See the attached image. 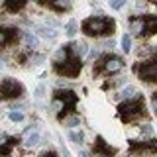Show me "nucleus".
I'll use <instances>...</instances> for the list:
<instances>
[{
  "label": "nucleus",
  "mask_w": 157,
  "mask_h": 157,
  "mask_svg": "<svg viewBox=\"0 0 157 157\" xmlns=\"http://www.w3.org/2000/svg\"><path fill=\"white\" fill-rule=\"evenodd\" d=\"M82 69V61L78 57L75 43H67L63 45V49H59L55 61H53V71L57 73L59 77H67V78H75L78 77Z\"/></svg>",
  "instance_id": "1"
},
{
  "label": "nucleus",
  "mask_w": 157,
  "mask_h": 157,
  "mask_svg": "<svg viewBox=\"0 0 157 157\" xmlns=\"http://www.w3.org/2000/svg\"><path fill=\"white\" fill-rule=\"evenodd\" d=\"M114 29H116V22L112 18H104V16H90V18L82 20V24H81V32L88 37L112 36Z\"/></svg>",
  "instance_id": "2"
},
{
  "label": "nucleus",
  "mask_w": 157,
  "mask_h": 157,
  "mask_svg": "<svg viewBox=\"0 0 157 157\" xmlns=\"http://www.w3.org/2000/svg\"><path fill=\"white\" fill-rule=\"evenodd\" d=\"M130 32L136 37H151L153 33H157V16L153 14H141V16H132L130 22Z\"/></svg>",
  "instance_id": "3"
},
{
  "label": "nucleus",
  "mask_w": 157,
  "mask_h": 157,
  "mask_svg": "<svg viewBox=\"0 0 157 157\" xmlns=\"http://www.w3.org/2000/svg\"><path fill=\"white\" fill-rule=\"evenodd\" d=\"M145 114V104L144 98L136 96V98H126L120 106H118V116L124 124H132V122L140 120L141 116Z\"/></svg>",
  "instance_id": "4"
},
{
  "label": "nucleus",
  "mask_w": 157,
  "mask_h": 157,
  "mask_svg": "<svg viewBox=\"0 0 157 157\" xmlns=\"http://www.w3.org/2000/svg\"><path fill=\"white\" fill-rule=\"evenodd\" d=\"M124 69V59L114 53H106L102 55L92 67V75L94 77H112Z\"/></svg>",
  "instance_id": "5"
},
{
  "label": "nucleus",
  "mask_w": 157,
  "mask_h": 157,
  "mask_svg": "<svg viewBox=\"0 0 157 157\" xmlns=\"http://www.w3.org/2000/svg\"><path fill=\"white\" fill-rule=\"evenodd\" d=\"M78 96L69 88H63V90H55L53 92V104H61L57 112V120H63L69 114H75V108H77Z\"/></svg>",
  "instance_id": "6"
},
{
  "label": "nucleus",
  "mask_w": 157,
  "mask_h": 157,
  "mask_svg": "<svg viewBox=\"0 0 157 157\" xmlns=\"http://www.w3.org/2000/svg\"><path fill=\"white\" fill-rule=\"evenodd\" d=\"M24 94V85L18 82L16 78L6 77L4 81H0V100H14Z\"/></svg>",
  "instance_id": "7"
},
{
  "label": "nucleus",
  "mask_w": 157,
  "mask_h": 157,
  "mask_svg": "<svg viewBox=\"0 0 157 157\" xmlns=\"http://www.w3.org/2000/svg\"><path fill=\"white\" fill-rule=\"evenodd\" d=\"M136 75L144 82H157V59H149V61L137 63L134 67Z\"/></svg>",
  "instance_id": "8"
},
{
  "label": "nucleus",
  "mask_w": 157,
  "mask_h": 157,
  "mask_svg": "<svg viewBox=\"0 0 157 157\" xmlns=\"http://www.w3.org/2000/svg\"><path fill=\"white\" fill-rule=\"evenodd\" d=\"M130 151L132 155L140 153V155H155L157 153V140H147V141H130Z\"/></svg>",
  "instance_id": "9"
},
{
  "label": "nucleus",
  "mask_w": 157,
  "mask_h": 157,
  "mask_svg": "<svg viewBox=\"0 0 157 157\" xmlns=\"http://www.w3.org/2000/svg\"><path fill=\"white\" fill-rule=\"evenodd\" d=\"M37 4L47 10H53L57 14H63V12L71 10V0H37Z\"/></svg>",
  "instance_id": "10"
},
{
  "label": "nucleus",
  "mask_w": 157,
  "mask_h": 157,
  "mask_svg": "<svg viewBox=\"0 0 157 157\" xmlns=\"http://www.w3.org/2000/svg\"><path fill=\"white\" fill-rule=\"evenodd\" d=\"M18 41V29L16 28H0V49L8 47Z\"/></svg>",
  "instance_id": "11"
},
{
  "label": "nucleus",
  "mask_w": 157,
  "mask_h": 157,
  "mask_svg": "<svg viewBox=\"0 0 157 157\" xmlns=\"http://www.w3.org/2000/svg\"><path fill=\"white\" fill-rule=\"evenodd\" d=\"M92 153L94 155H114L116 149H112V147L106 145L104 137L102 136H96V141H94V147H92Z\"/></svg>",
  "instance_id": "12"
},
{
  "label": "nucleus",
  "mask_w": 157,
  "mask_h": 157,
  "mask_svg": "<svg viewBox=\"0 0 157 157\" xmlns=\"http://www.w3.org/2000/svg\"><path fill=\"white\" fill-rule=\"evenodd\" d=\"M26 4H28V0H4L2 8L6 10L8 14H18L26 8Z\"/></svg>",
  "instance_id": "13"
},
{
  "label": "nucleus",
  "mask_w": 157,
  "mask_h": 157,
  "mask_svg": "<svg viewBox=\"0 0 157 157\" xmlns=\"http://www.w3.org/2000/svg\"><path fill=\"white\" fill-rule=\"evenodd\" d=\"M18 144V137H8L6 141L0 137V153L2 155H8V153H12V147Z\"/></svg>",
  "instance_id": "14"
},
{
  "label": "nucleus",
  "mask_w": 157,
  "mask_h": 157,
  "mask_svg": "<svg viewBox=\"0 0 157 157\" xmlns=\"http://www.w3.org/2000/svg\"><path fill=\"white\" fill-rule=\"evenodd\" d=\"M37 32H39V36H41V37H47V39H55L57 37V32L53 28H47V26L37 28Z\"/></svg>",
  "instance_id": "15"
},
{
  "label": "nucleus",
  "mask_w": 157,
  "mask_h": 157,
  "mask_svg": "<svg viewBox=\"0 0 157 157\" xmlns=\"http://www.w3.org/2000/svg\"><path fill=\"white\" fill-rule=\"evenodd\" d=\"M120 43H122V49H124L126 53H130V49H132V33H124Z\"/></svg>",
  "instance_id": "16"
},
{
  "label": "nucleus",
  "mask_w": 157,
  "mask_h": 157,
  "mask_svg": "<svg viewBox=\"0 0 157 157\" xmlns=\"http://www.w3.org/2000/svg\"><path fill=\"white\" fill-rule=\"evenodd\" d=\"M24 39H26V43H28V47H37V37L36 36H33V33H29V32H26V33H24Z\"/></svg>",
  "instance_id": "17"
},
{
  "label": "nucleus",
  "mask_w": 157,
  "mask_h": 157,
  "mask_svg": "<svg viewBox=\"0 0 157 157\" xmlns=\"http://www.w3.org/2000/svg\"><path fill=\"white\" fill-rule=\"evenodd\" d=\"M63 122H65V126H69V128H75V126H78L81 124V120H78V116H65L63 118Z\"/></svg>",
  "instance_id": "18"
},
{
  "label": "nucleus",
  "mask_w": 157,
  "mask_h": 157,
  "mask_svg": "<svg viewBox=\"0 0 157 157\" xmlns=\"http://www.w3.org/2000/svg\"><path fill=\"white\" fill-rule=\"evenodd\" d=\"M69 140H71L73 141V144H77V145H82V134H81V132H78V134H77V132H69Z\"/></svg>",
  "instance_id": "19"
},
{
  "label": "nucleus",
  "mask_w": 157,
  "mask_h": 157,
  "mask_svg": "<svg viewBox=\"0 0 157 157\" xmlns=\"http://www.w3.org/2000/svg\"><path fill=\"white\" fill-rule=\"evenodd\" d=\"M39 144V136L33 132V134H29L28 137H26V145H29V147H33V145H37Z\"/></svg>",
  "instance_id": "20"
},
{
  "label": "nucleus",
  "mask_w": 157,
  "mask_h": 157,
  "mask_svg": "<svg viewBox=\"0 0 157 157\" xmlns=\"http://www.w3.org/2000/svg\"><path fill=\"white\" fill-rule=\"evenodd\" d=\"M8 118L12 122H22L24 120V114H22V112H18V110H10L8 112Z\"/></svg>",
  "instance_id": "21"
},
{
  "label": "nucleus",
  "mask_w": 157,
  "mask_h": 157,
  "mask_svg": "<svg viewBox=\"0 0 157 157\" xmlns=\"http://www.w3.org/2000/svg\"><path fill=\"white\" fill-rule=\"evenodd\" d=\"M67 36L69 37H73V36H75V33H77V22H73V20H71V22H69L67 24Z\"/></svg>",
  "instance_id": "22"
},
{
  "label": "nucleus",
  "mask_w": 157,
  "mask_h": 157,
  "mask_svg": "<svg viewBox=\"0 0 157 157\" xmlns=\"http://www.w3.org/2000/svg\"><path fill=\"white\" fill-rule=\"evenodd\" d=\"M136 94V88L134 86H126L124 90H122V98H132Z\"/></svg>",
  "instance_id": "23"
},
{
  "label": "nucleus",
  "mask_w": 157,
  "mask_h": 157,
  "mask_svg": "<svg viewBox=\"0 0 157 157\" xmlns=\"http://www.w3.org/2000/svg\"><path fill=\"white\" fill-rule=\"evenodd\" d=\"M124 6H126V0H110V8H114V10H120Z\"/></svg>",
  "instance_id": "24"
},
{
  "label": "nucleus",
  "mask_w": 157,
  "mask_h": 157,
  "mask_svg": "<svg viewBox=\"0 0 157 157\" xmlns=\"http://www.w3.org/2000/svg\"><path fill=\"white\" fill-rule=\"evenodd\" d=\"M151 108H153V112H155V116H157V90L151 94Z\"/></svg>",
  "instance_id": "25"
},
{
  "label": "nucleus",
  "mask_w": 157,
  "mask_h": 157,
  "mask_svg": "<svg viewBox=\"0 0 157 157\" xmlns=\"http://www.w3.org/2000/svg\"><path fill=\"white\" fill-rule=\"evenodd\" d=\"M36 96H37V98H41V96H43V86H37V90H36Z\"/></svg>",
  "instance_id": "26"
},
{
  "label": "nucleus",
  "mask_w": 157,
  "mask_h": 157,
  "mask_svg": "<svg viewBox=\"0 0 157 157\" xmlns=\"http://www.w3.org/2000/svg\"><path fill=\"white\" fill-rule=\"evenodd\" d=\"M94 57H98V51H94V49L88 51V59H94Z\"/></svg>",
  "instance_id": "27"
},
{
  "label": "nucleus",
  "mask_w": 157,
  "mask_h": 157,
  "mask_svg": "<svg viewBox=\"0 0 157 157\" xmlns=\"http://www.w3.org/2000/svg\"><path fill=\"white\" fill-rule=\"evenodd\" d=\"M141 132H144V134H151V126H144V128H141Z\"/></svg>",
  "instance_id": "28"
},
{
  "label": "nucleus",
  "mask_w": 157,
  "mask_h": 157,
  "mask_svg": "<svg viewBox=\"0 0 157 157\" xmlns=\"http://www.w3.org/2000/svg\"><path fill=\"white\" fill-rule=\"evenodd\" d=\"M147 2H151V4H155V6H157V0H147Z\"/></svg>",
  "instance_id": "29"
},
{
  "label": "nucleus",
  "mask_w": 157,
  "mask_h": 157,
  "mask_svg": "<svg viewBox=\"0 0 157 157\" xmlns=\"http://www.w3.org/2000/svg\"><path fill=\"white\" fill-rule=\"evenodd\" d=\"M0 69H2V61H0Z\"/></svg>",
  "instance_id": "30"
}]
</instances>
